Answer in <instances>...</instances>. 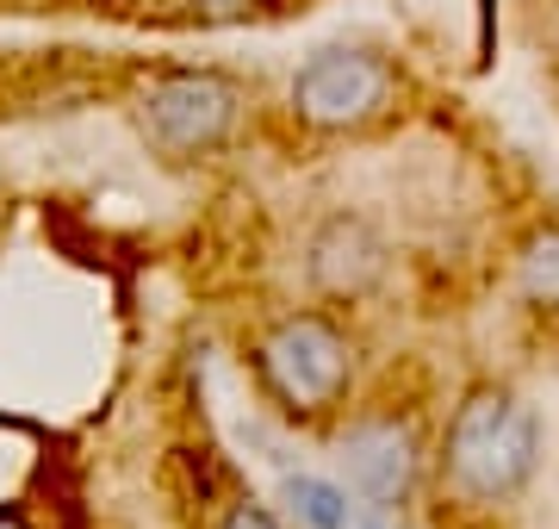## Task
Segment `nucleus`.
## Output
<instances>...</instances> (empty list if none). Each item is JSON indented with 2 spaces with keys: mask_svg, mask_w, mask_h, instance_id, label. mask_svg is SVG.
I'll return each instance as SVG.
<instances>
[{
  "mask_svg": "<svg viewBox=\"0 0 559 529\" xmlns=\"http://www.w3.org/2000/svg\"><path fill=\"white\" fill-rule=\"evenodd\" d=\"M286 510H293V524L299 529H355V505H348V486H330L318 473H293L286 486H280Z\"/></svg>",
  "mask_w": 559,
  "mask_h": 529,
  "instance_id": "8",
  "label": "nucleus"
},
{
  "mask_svg": "<svg viewBox=\"0 0 559 529\" xmlns=\"http://www.w3.org/2000/svg\"><path fill=\"white\" fill-rule=\"evenodd\" d=\"M423 424L411 411H360L336 436V468L360 505L404 510L423 480Z\"/></svg>",
  "mask_w": 559,
  "mask_h": 529,
  "instance_id": "5",
  "label": "nucleus"
},
{
  "mask_svg": "<svg viewBox=\"0 0 559 529\" xmlns=\"http://www.w3.org/2000/svg\"><path fill=\"white\" fill-rule=\"evenodd\" d=\"M535 468H540L535 405L516 387H498V380H479V387L460 392L436 448L441 492L466 510H498L528 492Z\"/></svg>",
  "mask_w": 559,
  "mask_h": 529,
  "instance_id": "1",
  "label": "nucleus"
},
{
  "mask_svg": "<svg viewBox=\"0 0 559 529\" xmlns=\"http://www.w3.org/2000/svg\"><path fill=\"white\" fill-rule=\"evenodd\" d=\"M355 529H404V510H392V505H355Z\"/></svg>",
  "mask_w": 559,
  "mask_h": 529,
  "instance_id": "11",
  "label": "nucleus"
},
{
  "mask_svg": "<svg viewBox=\"0 0 559 529\" xmlns=\"http://www.w3.org/2000/svg\"><path fill=\"white\" fill-rule=\"evenodd\" d=\"M516 286L535 311L559 318V224H535L516 244Z\"/></svg>",
  "mask_w": 559,
  "mask_h": 529,
  "instance_id": "7",
  "label": "nucleus"
},
{
  "mask_svg": "<svg viewBox=\"0 0 559 529\" xmlns=\"http://www.w3.org/2000/svg\"><path fill=\"white\" fill-rule=\"evenodd\" d=\"M138 131L168 163H205L242 138L249 119V82L212 62H168L138 87Z\"/></svg>",
  "mask_w": 559,
  "mask_h": 529,
  "instance_id": "3",
  "label": "nucleus"
},
{
  "mask_svg": "<svg viewBox=\"0 0 559 529\" xmlns=\"http://www.w3.org/2000/svg\"><path fill=\"white\" fill-rule=\"evenodd\" d=\"M187 7V20H200V25H242V20H255L267 0H180Z\"/></svg>",
  "mask_w": 559,
  "mask_h": 529,
  "instance_id": "9",
  "label": "nucleus"
},
{
  "mask_svg": "<svg viewBox=\"0 0 559 529\" xmlns=\"http://www.w3.org/2000/svg\"><path fill=\"white\" fill-rule=\"evenodd\" d=\"M212 529H286V524H280L274 510L261 505L255 492H237V498L218 510V524H212Z\"/></svg>",
  "mask_w": 559,
  "mask_h": 529,
  "instance_id": "10",
  "label": "nucleus"
},
{
  "mask_svg": "<svg viewBox=\"0 0 559 529\" xmlns=\"http://www.w3.org/2000/svg\"><path fill=\"white\" fill-rule=\"evenodd\" d=\"M249 374L286 424H330L355 392L360 349L323 306H286L249 337Z\"/></svg>",
  "mask_w": 559,
  "mask_h": 529,
  "instance_id": "2",
  "label": "nucleus"
},
{
  "mask_svg": "<svg viewBox=\"0 0 559 529\" xmlns=\"http://www.w3.org/2000/svg\"><path fill=\"white\" fill-rule=\"evenodd\" d=\"M385 262H392V249H385L380 224L367 219V212H323L311 231H305V286L330 299V306H355L367 299L373 286L385 281Z\"/></svg>",
  "mask_w": 559,
  "mask_h": 529,
  "instance_id": "6",
  "label": "nucleus"
},
{
  "mask_svg": "<svg viewBox=\"0 0 559 529\" xmlns=\"http://www.w3.org/2000/svg\"><path fill=\"white\" fill-rule=\"evenodd\" d=\"M399 69L392 57L367 50V44H323L293 69L286 82V113L311 138H360L399 113Z\"/></svg>",
  "mask_w": 559,
  "mask_h": 529,
  "instance_id": "4",
  "label": "nucleus"
}]
</instances>
